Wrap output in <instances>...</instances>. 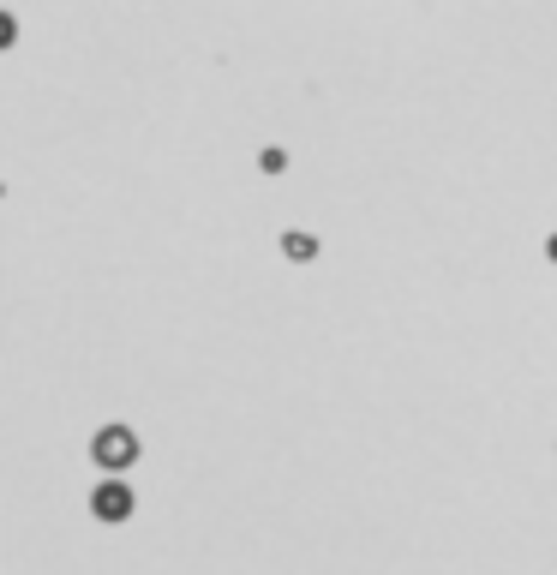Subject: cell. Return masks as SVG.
<instances>
[{
  "label": "cell",
  "mask_w": 557,
  "mask_h": 575,
  "mask_svg": "<svg viewBox=\"0 0 557 575\" xmlns=\"http://www.w3.org/2000/svg\"><path fill=\"white\" fill-rule=\"evenodd\" d=\"M282 252L306 264V258H318V240H312V234H282Z\"/></svg>",
  "instance_id": "cell-3"
},
{
  "label": "cell",
  "mask_w": 557,
  "mask_h": 575,
  "mask_svg": "<svg viewBox=\"0 0 557 575\" xmlns=\"http://www.w3.org/2000/svg\"><path fill=\"white\" fill-rule=\"evenodd\" d=\"M546 258H552V264H557V234H552V240H546Z\"/></svg>",
  "instance_id": "cell-4"
},
{
  "label": "cell",
  "mask_w": 557,
  "mask_h": 575,
  "mask_svg": "<svg viewBox=\"0 0 557 575\" xmlns=\"http://www.w3.org/2000/svg\"><path fill=\"white\" fill-rule=\"evenodd\" d=\"M90 510H96L102 522H126V516H132V486H126V480H102V486L90 492Z\"/></svg>",
  "instance_id": "cell-2"
},
{
  "label": "cell",
  "mask_w": 557,
  "mask_h": 575,
  "mask_svg": "<svg viewBox=\"0 0 557 575\" xmlns=\"http://www.w3.org/2000/svg\"><path fill=\"white\" fill-rule=\"evenodd\" d=\"M6 36H12V24H6V18H0V42H6Z\"/></svg>",
  "instance_id": "cell-5"
},
{
  "label": "cell",
  "mask_w": 557,
  "mask_h": 575,
  "mask_svg": "<svg viewBox=\"0 0 557 575\" xmlns=\"http://www.w3.org/2000/svg\"><path fill=\"white\" fill-rule=\"evenodd\" d=\"M90 456H96V468L120 474V468H132V462H138V438H132L126 426H102V432H96V444H90Z\"/></svg>",
  "instance_id": "cell-1"
}]
</instances>
